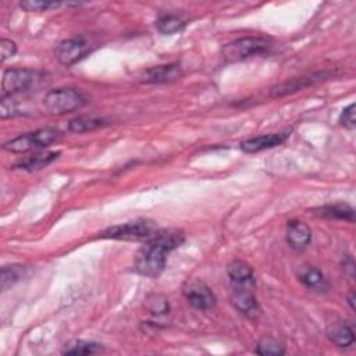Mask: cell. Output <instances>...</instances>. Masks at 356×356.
Masks as SVG:
<instances>
[{
    "label": "cell",
    "mask_w": 356,
    "mask_h": 356,
    "mask_svg": "<svg viewBox=\"0 0 356 356\" xmlns=\"http://www.w3.org/2000/svg\"><path fill=\"white\" fill-rule=\"evenodd\" d=\"M313 213L318 217L330 218V220H345L349 222L355 221V210L349 204L337 203V204H327L313 209Z\"/></svg>",
    "instance_id": "16"
},
{
    "label": "cell",
    "mask_w": 356,
    "mask_h": 356,
    "mask_svg": "<svg viewBox=\"0 0 356 356\" xmlns=\"http://www.w3.org/2000/svg\"><path fill=\"white\" fill-rule=\"evenodd\" d=\"M25 270H26V267L25 266H19V264L3 266L1 267V278H0L1 289L6 291L8 286H11L17 281H19L24 277Z\"/></svg>",
    "instance_id": "22"
},
{
    "label": "cell",
    "mask_w": 356,
    "mask_h": 356,
    "mask_svg": "<svg viewBox=\"0 0 356 356\" xmlns=\"http://www.w3.org/2000/svg\"><path fill=\"white\" fill-rule=\"evenodd\" d=\"M271 42L261 36H245L227 43L221 49L222 58L227 63H239L254 56H261L271 49Z\"/></svg>",
    "instance_id": "3"
},
{
    "label": "cell",
    "mask_w": 356,
    "mask_h": 356,
    "mask_svg": "<svg viewBox=\"0 0 356 356\" xmlns=\"http://www.w3.org/2000/svg\"><path fill=\"white\" fill-rule=\"evenodd\" d=\"M332 71H317V72H312V74H306V75H302V76H296V78H292V79H288L282 83H278L275 86H273L270 89V95L273 97H281V96H285V95H292L295 92H299V90H303L309 86H313V85H317L328 78L332 76Z\"/></svg>",
    "instance_id": "8"
},
{
    "label": "cell",
    "mask_w": 356,
    "mask_h": 356,
    "mask_svg": "<svg viewBox=\"0 0 356 356\" xmlns=\"http://www.w3.org/2000/svg\"><path fill=\"white\" fill-rule=\"evenodd\" d=\"M325 335L331 343L339 348H349L355 343V324L352 321H338L327 327Z\"/></svg>",
    "instance_id": "13"
},
{
    "label": "cell",
    "mask_w": 356,
    "mask_h": 356,
    "mask_svg": "<svg viewBox=\"0 0 356 356\" xmlns=\"http://www.w3.org/2000/svg\"><path fill=\"white\" fill-rule=\"evenodd\" d=\"M88 53V44L82 38H72L60 42L54 49V57L65 67L75 64Z\"/></svg>",
    "instance_id": "10"
},
{
    "label": "cell",
    "mask_w": 356,
    "mask_h": 356,
    "mask_svg": "<svg viewBox=\"0 0 356 356\" xmlns=\"http://www.w3.org/2000/svg\"><path fill=\"white\" fill-rule=\"evenodd\" d=\"M285 238L288 245L295 250H303L312 242V229L307 224L298 220H291L286 224Z\"/></svg>",
    "instance_id": "12"
},
{
    "label": "cell",
    "mask_w": 356,
    "mask_h": 356,
    "mask_svg": "<svg viewBox=\"0 0 356 356\" xmlns=\"http://www.w3.org/2000/svg\"><path fill=\"white\" fill-rule=\"evenodd\" d=\"M348 303L350 305V307H352V309H355V295H353V292H350V293H349Z\"/></svg>",
    "instance_id": "28"
},
{
    "label": "cell",
    "mask_w": 356,
    "mask_h": 356,
    "mask_svg": "<svg viewBox=\"0 0 356 356\" xmlns=\"http://www.w3.org/2000/svg\"><path fill=\"white\" fill-rule=\"evenodd\" d=\"M85 95L75 88H58L46 93L43 106L47 113L63 115L85 106Z\"/></svg>",
    "instance_id": "4"
},
{
    "label": "cell",
    "mask_w": 356,
    "mask_h": 356,
    "mask_svg": "<svg viewBox=\"0 0 356 356\" xmlns=\"http://www.w3.org/2000/svg\"><path fill=\"white\" fill-rule=\"evenodd\" d=\"M102 352L100 343L92 342V341H83V339H75L68 343H65L63 353L64 355H93Z\"/></svg>",
    "instance_id": "21"
},
{
    "label": "cell",
    "mask_w": 356,
    "mask_h": 356,
    "mask_svg": "<svg viewBox=\"0 0 356 356\" xmlns=\"http://www.w3.org/2000/svg\"><path fill=\"white\" fill-rule=\"evenodd\" d=\"M182 295L197 310H210L216 306V295L213 291L200 280L191 278L182 285Z\"/></svg>",
    "instance_id": "7"
},
{
    "label": "cell",
    "mask_w": 356,
    "mask_h": 356,
    "mask_svg": "<svg viewBox=\"0 0 356 356\" xmlns=\"http://www.w3.org/2000/svg\"><path fill=\"white\" fill-rule=\"evenodd\" d=\"M298 278L307 289L314 292L323 293V292H327L330 288V282L323 274V271L313 266H303L299 270Z\"/></svg>",
    "instance_id": "15"
},
{
    "label": "cell",
    "mask_w": 356,
    "mask_h": 356,
    "mask_svg": "<svg viewBox=\"0 0 356 356\" xmlns=\"http://www.w3.org/2000/svg\"><path fill=\"white\" fill-rule=\"evenodd\" d=\"M252 288L253 285H232L231 293L232 306L249 318H254L260 314V306Z\"/></svg>",
    "instance_id": "9"
},
{
    "label": "cell",
    "mask_w": 356,
    "mask_h": 356,
    "mask_svg": "<svg viewBox=\"0 0 356 356\" xmlns=\"http://www.w3.org/2000/svg\"><path fill=\"white\" fill-rule=\"evenodd\" d=\"M46 74L32 68H8L1 79V97L38 90L46 82Z\"/></svg>",
    "instance_id": "2"
},
{
    "label": "cell",
    "mask_w": 356,
    "mask_h": 356,
    "mask_svg": "<svg viewBox=\"0 0 356 356\" xmlns=\"http://www.w3.org/2000/svg\"><path fill=\"white\" fill-rule=\"evenodd\" d=\"M61 134L56 128H40L33 132L19 135L3 145V149L10 153H25L39 147H47L60 139Z\"/></svg>",
    "instance_id": "6"
},
{
    "label": "cell",
    "mask_w": 356,
    "mask_h": 356,
    "mask_svg": "<svg viewBox=\"0 0 356 356\" xmlns=\"http://www.w3.org/2000/svg\"><path fill=\"white\" fill-rule=\"evenodd\" d=\"M159 227L152 220H135L120 225H113L102 232L103 238L120 241H150L159 232Z\"/></svg>",
    "instance_id": "5"
},
{
    "label": "cell",
    "mask_w": 356,
    "mask_h": 356,
    "mask_svg": "<svg viewBox=\"0 0 356 356\" xmlns=\"http://www.w3.org/2000/svg\"><path fill=\"white\" fill-rule=\"evenodd\" d=\"M60 152H36L28 157H25L24 160H21L19 163H17L14 165V168H21V170H26V171H38L42 170L44 167H47L49 164H51L57 157H58Z\"/></svg>",
    "instance_id": "18"
},
{
    "label": "cell",
    "mask_w": 356,
    "mask_h": 356,
    "mask_svg": "<svg viewBox=\"0 0 356 356\" xmlns=\"http://www.w3.org/2000/svg\"><path fill=\"white\" fill-rule=\"evenodd\" d=\"M186 26L185 19H182L181 17L175 15V14H164L160 15L156 21V28L160 33L163 35H174L178 33L181 31H184V28Z\"/></svg>",
    "instance_id": "20"
},
{
    "label": "cell",
    "mask_w": 356,
    "mask_h": 356,
    "mask_svg": "<svg viewBox=\"0 0 356 356\" xmlns=\"http://www.w3.org/2000/svg\"><path fill=\"white\" fill-rule=\"evenodd\" d=\"M339 124L346 129H353L356 127V114H355V103H350L345 107L339 115Z\"/></svg>",
    "instance_id": "26"
},
{
    "label": "cell",
    "mask_w": 356,
    "mask_h": 356,
    "mask_svg": "<svg viewBox=\"0 0 356 356\" xmlns=\"http://www.w3.org/2000/svg\"><path fill=\"white\" fill-rule=\"evenodd\" d=\"M146 307L152 314H164L168 312V302L160 295H153L147 299Z\"/></svg>",
    "instance_id": "25"
},
{
    "label": "cell",
    "mask_w": 356,
    "mask_h": 356,
    "mask_svg": "<svg viewBox=\"0 0 356 356\" xmlns=\"http://www.w3.org/2000/svg\"><path fill=\"white\" fill-rule=\"evenodd\" d=\"M185 236L182 231L167 229L159 231L154 238L146 242V245L139 250L135 268L136 271L149 278H157L165 268L167 254L175 248L181 246Z\"/></svg>",
    "instance_id": "1"
},
{
    "label": "cell",
    "mask_w": 356,
    "mask_h": 356,
    "mask_svg": "<svg viewBox=\"0 0 356 356\" xmlns=\"http://www.w3.org/2000/svg\"><path fill=\"white\" fill-rule=\"evenodd\" d=\"M227 274L232 285H253V270L243 260H234L227 266Z\"/></svg>",
    "instance_id": "17"
},
{
    "label": "cell",
    "mask_w": 356,
    "mask_h": 356,
    "mask_svg": "<svg viewBox=\"0 0 356 356\" xmlns=\"http://www.w3.org/2000/svg\"><path fill=\"white\" fill-rule=\"evenodd\" d=\"M63 6L60 1H47V0H25L19 4V7L25 11H50Z\"/></svg>",
    "instance_id": "24"
},
{
    "label": "cell",
    "mask_w": 356,
    "mask_h": 356,
    "mask_svg": "<svg viewBox=\"0 0 356 356\" xmlns=\"http://www.w3.org/2000/svg\"><path fill=\"white\" fill-rule=\"evenodd\" d=\"M288 132H277V134H264V135H259L250 139H246L241 143V149L245 153H257L266 149H271L275 147L278 145H281L282 142H285V139L288 138Z\"/></svg>",
    "instance_id": "14"
},
{
    "label": "cell",
    "mask_w": 356,
    "mask_h": 356,
    "mask_svg": "<svg viewBox=\"0 0 356 356\" xmlns=\"http://www.w3.org/2000/svg\"><path fill=\"white\" fill-rule=\"evenodd\" d=\"M254 352L257 355H263V356H281L285 353V348L274 338L264 337L256 343Z\"/></svg>",
    "instance_id": "23"
},
{
    "label": "cell",
    "mask_w": 356,
    "mask_h": 356,
    "mask_svg": "<svg viewBox=\"0 0 356 356\" xmlns=\"http://www.w3.org/2000/svg\"><path fill=\"white\" fill-rule=\"evenodd\" d=\"M17 53V44L15 42L10 39H1L0 40V60L6 61L7 58L13 57Z\"/></svg>",
    "instance_id": "27"
},
{
    "label": "cell",
    "mask_w": 356,
    "mask_h": 356,
    "mask_svg": "<svg viewBox=\"0 0 356 356\" xmlns=\"http://www.w3.org/2000/svg\"><path fill=\"white\" fill-rule=\"evenodd\" d=\"M182 75V68L178 63H170L164 65H156L145 70L139 81L146 85H154V83H170L177 79H179Z\"/></svg>",
    "instance_id": "11"
},
{
    "label": "cell",
    "mask_w": 356,
    "mask_h": 356,
    "mask_svg": "<svg viewBox=\"0 0 356 356\" xmlns=\"http://www.w3.org/2000/svg\"><path fill=\"white\" fill-rule=\"evenodd\" d=\"M108 124L107 120L100 117H92V115H81L76 118H72L68 122V129L75 134H83V132H92L95 129L103 128Z\"/></svg>",
    "instance_id": "19"
}]
</instances>
